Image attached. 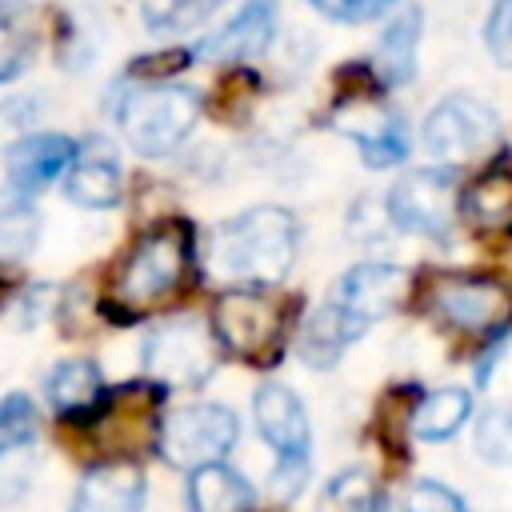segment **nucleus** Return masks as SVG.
<instances>
[{
    "mask_svg": "<svg viewBox=\"0 0 512 512\" xmlns=\"http://www.w3.org/2000/svg\"><path fill=\"white\" fill-rule=\"evenodd\" d=\"M300 224L280 204H256L232 216L212 236V268L236 284H276L296 264Z\"/></svg>",
    "mask_w": 512,
    "mask_h": 512,
    "instance_id": "nucleus-1",
    "label": "nucleus"
},
{
    "mask_svg": "<svg viewBox=\"0 0 512 512\" xmlns=\"http://www.w3.org/2000/svg\"><path fill=\"white\" fill-rule=\"evenodd\" d=\"M320 16L336 20V24H368V20H380L388 16L400 0H308Z\"/></svg>",
    "mask_w": 512,
    "mask_h": 512,
    "instance_id": "nucleus-29",
    "label": "nucleus"
},
{
    "mask_svg": "<svg viewBox=\"0 0 512 512\" xmlns=\"http://www.w3.org/2000/svg\"><path fill=\"white\" fill-rule=\"evenodd\" d=\"M144 496V472L132 460H112L84 472L72 496V512H144Z\"/></svg>",
    "mask_w": 512,
    "mask_h": 512,
    "instance_id": "nucleus-15",
    "label": "nucleus"
},
{
    "mask_svg": "<svg viewBox=\"0 0 512 512\" xmlns=\"http://www.w3.org/2000/svg\"><path fill=\"white\" fill-rule=\"evenodd\" d=\"M188 264H192V232L180 220L148 228L132 244V252L124 256V264L116 272V284H112V296L128 312L156 308L160 300L180 292V284L188 276Z\"/></svg>",
    "mask_w": 512,
    "mask_h": 512,
    "instance_id": "nucleus-2",
    "label": "nucleus"
},
{
    "mask_svg": "<svg viewBox=\"0 0 512 512\" xmlns=\"http://www.w3.org/2000/svg\"><path fill=\"white\" fill-rule=\"evenodd\" d=\"M432 312L464 332H488L512 320V292L488 276H448L428 296Z\"/></svg>",
    "mask_w": 512,
    "mask_h": 512,
    "instance_id": "nucleus-10",
    "label": "nucleus"
},
{
    "mask_svg": "<svg viewBox=\"0 0 512 512\" xmlns=\"http://www.w3.org/2000/svg\"><path fill=\"white\" fill-rule=\"evenodd\" d=\"M324 504H328V512H392L388 500L372 488V476H368L364 468L340 472V476L328 484Z\"/></svg>",
    "mask_w": 512,
    "mask_h": 512,
    "instance_id": "nucleus-26",
    "label": "nucleus"
},
{
    "mask_svg": "<svg viewBox=\"0 0 512 512\" xmlns=\"http://www.w3.org/2000/svg\"><path fill=\"white\" fill-rule=\"evenodd\" d=\"M240 436V420L224 404H184L164 416L160 424V452L176 468H204L220 464Z\"/></svg>",
    "mask_w": 512,
    "mask_h": 512,
    "instance_id": "nucleus-6",
    "label": "nucleus"
},
{
    "mask_svg": "<svg viewBox=\"0 0 512 512\" xmlns=\"http://www.w3.org/2000/svg\"><path fill=\"white\" fill-rule=\"evenodd\" d=\"M476 452L488 464H512V408H484L476 420Z\"/></svg>",
    "mask_w": 512,
    "mask_h": 512,
    "instance_id": "nucleus-27",
    "label": "nucleus"
},
{
    "mask_svg": "<svg viewBox=\"0 0 512 512\" xmlns=\"http://www.w3.org/2000/svg\"><path fill=\"white\" fill-rule=\"evenodd\" d=\"M404 292H408V272H404V268L368 260V264L348 268V272L336 280L332 304L368 328L372 320H384L392 308H400Z\"/></svg>",
    "mask_w": 512,
    "mask_h": 512,
    "instance_id": "nucleus-11",
    "label": "nucleus"
},
{
    "mask_svg": "<svg viewBox=\"0 0 512 512\" xmlns=\"http://www.w3.org/2000/svg\"><path fill=\"white\" fill-rule=\"evenodd\" d=\"M44 392H48V404L56 416H80L104 396V376L88 356H72L48 372Z\"/></svg>",
    "mask_w": 512,
    "mask_h": 512,
    "instance_id": "nucleus-19",
    "label": "nucleus"
},
{
    "mask_svg": "<svg viewBox=\"0 0 512 512\" xmlns=\"http://www.w3.org/2000/svg\"><path fill=\"white\" fill-rule=\"evenodd\" d=\"M224 0H140V20L148 32H188L204 24Z\"/></svg>",
    "mask_w": 512,
    "mask_h": 512,
    "instance_id": "nucleus-24",
    "label": "nucleus"
},
{
    "mask_svg": "<svg viewBox=\"0 0 512 512\" xmlns=\"http://www.w3.org/2000/svg\"><path fill=\"white\" fill-rule=\"evenodd\" d=\"M272 36H276V0H244V8L224 28H216L196 44V56L216 64L252 60L272 44Z\"/></svg>",
    "mask_w": 512,
    "mask_h": 512,
    "instance_id": "nucleus-12",
    "label": "nucleus"
},
{
    "mask_svg": "<svg viewBox=\"0 0 512 512\" xmlns=\"http://www.w3.org/2000/svg\"><path fill=\"white\" fill-rule=\"evenodd\" d=\"M220 360V344L212 336V324L200 316H172L148 328L140 364L144 376L164 388H200Z\"/></svg>",
    "mask_w": 512,
    "mask_h": 512,
    "instance_id": "nucleus-4",
    "label": "nucleus"
},
{
    "mask_svg": "<svg viewBox=\"0 0 512 512\" xmlns=\"http://www.w3.org/2000/svg\"><path fill=\"white\" fill-rule=\"evenodd\" d=\"M40 240V216L32 196L0 188V260H24Z\"/></svg>",
    "mask_w": 512,
    "mask_h": 512,
    "instance_id": "nucleus-23",
    "label": "nucleus"
},
{
    "mask_svg": "<svg viewBox=\"0 0 512 512\" xmlns=\"http://www.w3.org/2000/svg\"><path fill=\"white\" fill-rule=\"evenodd\" d=\"M64 196L80 208H112L120 200V168L108 152H92L68 164L64 176Z\"/></svg>",
    "mask_w": 512,
    "mask_h": 512,
    "instance_id": "nucleus-20",
    "label": "nucleus"
},
{
    "mask_svg": "<svg viewBox=\"0 0 512 512\" xmlns=\"http://www.w3.org/2000/svg\"><path fill=\"white\" fill-rule=\"evenodd\" d=\"M484 48L500 68H512V0H496L484 24Z\"/></svg>",
    "mask_w": 512,
    "mask_h": 512,
    "instance_id": "nucleus-31",
    "label": "nucleus"
},
{
    "mask_svg": "<svg viewBox=\"0 0 512 512\" xmlns=\"http://www.w3.org/2000/svg\"><path fill=\"white\" fill-rule=\"evenodd\" d=\"M460 216V188L452 168H416L388 188V220L400 232L444 240Z\"/></svg>",
    "mask_w": 512,
    "mask_h": 512,
    "instance_id": "nucleus-7",
    "label": "nucleus"
},
{
    "mask_svg": "<svg viewBox=\"0 0 512 512\" xmlns=\"http://www.w3.org/2000/svg\"><path fill=\"white\" fill-rule=\"evenodd\" d=\"M332 124H336V132H344L360 148V160L368 168H392L408 156L404 116L368 92L340 96V104L332 108Z\"/></svg>",
    "mask_w": 512,
    "mask_h": 512,
    "instance_id": "nucleus-9",
    "label": "nucleus"
},
{
    "mask_svg": "<svg viewBox=\"0 0 512 512\" xmlns=\"http://www.w3.org/2000/svg\"><path fill=\"white\" fill-rule=\"evenodd\" d=\"M460 216L476 232H512V168H488L460 192Z\"/></svg>",
    "mask_w": 512,
    "mask_h": 512,
    "instance_id": "nucleus-18",
    "label": "nucleus"
},
{
    "mask_svg": "<svg viewBox=\"0 0 512 512\" xmlns=\"http://www.w3.org/2000/svg\"><path fill=\"white\" fill-rule=\"evenodd\" d=\"M200 120V96L188 84H136L116 100V124L140 156H168Z\"/></svg>",
    "mask_w": 512,
    "mask_h": 512,
    "instance_id": "nucleus-3",
    "label": "nucleus"
},
{
    "mask_svg": "<svg viewBox=\"0 0 512 512\" xmlns=\"http://www.w3.org/2000/svg\"><path fill=\"white\" fill-rule=\"evenodd\" d=\"M16 12H0V84H8L12 76L24 72L28 56H32V40L28 32L12 20Z\"/></svg>",
    "mask_w": 512,
    "mask_h": 512,
    "instance_id": "nucleus-28",
    "label": "nucleus"
},
{
    "mask_svg": "<svg viewBox=\"0 0 512 512\" xmlns=\"http://www.w3.org/2000/svg\"><path fill=\"white\" fill-rule=\"evenodd\" d=\"M472 412V396L464 388H436L428 392L416 412H412V428L420 440H448Z\"/></svg>",
    "mask_w": 512,
    "mask_h": 512,
    "instance_id": "nucleus-22",
    "label": "nucleus"
},
{
    "mask_svg": "<svg viewBox=\"0 0 512 512\" xmlns=\"http://www.w3.org/2000/svg\"><path fill=\"white\" fill-rule=\"evenodd\" d=\"M188 508L192 512H248L252 488L240 472L224 464H204L188 480Z\"/></svg>",
    "mask_w": 512,
    "mask_h": 512,
    "instance_id": "nucleus-21",
    "label": "nucleus"
},
{
    "mask_svg": "<svg viewBox=\"0 0 512 512\" xmlns=\"http://www.w3.org/2000/svg\"><path fill=\"white\" fill-rule=\"evenodd\" d=\"M252 416L260 436L276 448V460L288 456H308V412L300 404V396L284 384H260L252 396Z\"/></svg>",
    "mask_w": 512,
    "mask_h": 512,
    "instance_id": "nucleus-14",
    "label": "nucleus"
},
{
    "mask_svg": "<svg viewBox=\"0 0 512 512\" xmlns=\"http://www.w3.org/2000/svg\"><path fill=\"white\" fill-rule=\"evenodd\" d=\"M212 336L224 352L256 360L280 336V308L260 288H224L212 304Z\"/></svg>",
    "mask_w": 512,
    "mask_h": 512,
    "instance_id": "nucleus-8",
    "label": "nucleus"
},
{
    "mask_svg": "<svg viewBox=\"0 0 512 512\" xmlns=\"http://www.w3.org/2000/svg\"><path fill=\"white\" fill-rule=\"evenodd\" d=\"M36 428H40V416H36L32 400L24 392L4 396L0 400V464L12 456H24L28 444L36 440Z\"/></svg>",
    "mask_w": 512,
    "mask_h": 512,
    "instance_id": "nucleus-25",
    "label": "nucleus"
},
{
    "mask_svg": "<svg viewBox=\"0 0 512 512\" xmlns=\"http://www.w3.org/2000/svg\"><path fill=\"white\" fill-rule=\"evenodd\" d=\"M364 332H368V328H364L360 320H352L348 312H340V308L328 300L324 308H316V312L304 320L300 340H296V352H300V360L312 364V368H332V364L344 356V348H348L352 340H360Z\"/></svg>",
    "mask_w": 512,
    "mask_h": 512,
    "instance_id": "nucleus-17",
    "label": "nucleus"
},
{
    "mask_svg": "<svg viewBox=\"0 0 512 512\" xmlns=\"http://www.w3.org/2000/svg\"><path fill=\"white\" fill-rule=\"evenodd\" d=\"M420 28H424V16H420L416 4H408V8L384 28V36H380V44H376V52H372V60H368V68L376 72V80H380L384 88H400V84H408V80L416 76Z\"/></svg>",
    "mask_w": 512,
    "mask_h": 512,
    "instance_id": "nucleus-16",
    "label": "nucleus"
},
{
    "mask_svg": "<svg viewBox=\"0 0 512 512\" xmlns=\"http://www.w3.org/2000/svg\"><path fill=\"white\" fill-rule=\"evenodd\" d=\"M76 160V144L60 132H32L12 140L8 148V188L20 196H36L40 188H48L60 172H68V164Z\"/></svg>",
    "mask_w": 512,
    "mask_h": 512,
    "instance_id": "nucleus-13",
    "label": "nucleus"
},
{
    "mask_svg": "<svg viewBox=\"0 0 512 512\" xmlns=\"http://www.w3.org/2000/svg\"><path fill=\"white\" fill-rule=\"evenodd\" d=\"M400 512H468V504L440 480H420L408 488Z\"/></svg>",
    "mask_w": 512,
    "mask_h": 512,
    "instance_id": "nucleus-30",
    "label": "nucleus"
},
{
    "mask_svg": "<svg viewBox=\"0 0 512 512\" xmlns=\"http://www.w3.org/2000/svg\"><path fill=\"white\" fill-rule=\"evenodd\" d=\"M496 140H500V120H496V112H492L480 96H468V92L444 96V100L424 116V128H420V144H424V152H428L440 168L468 164V160L484 156Z\"/></svg>",
    "mask_w": 512,
    "mask_h": 512,
    "instance_id": "nucleus-5",
    "label": "nucleus"
},
{
    "mask_svg": "<svg viewBox=\"0 0 512 512\" xmlns=\"http://www.w3.org/2000/svg\"><path fill=\"white\" fill-rule=\"evenodd\" d=\"M304 476H308V456H288V460H276L272 468V492L280 500L296 496L304 488Z\"/></svg>",
    "mask_w": 512,
    "mask_h": 512,
    "instance_id": "nucleus-32",
    "label": "nucleus"
}]
</instances>
